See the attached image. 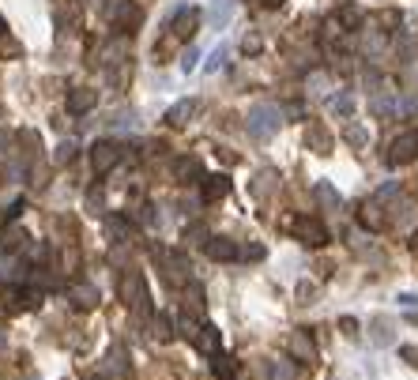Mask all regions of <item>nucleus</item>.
<instances>
[{"label":"nucleus","instance_id":"1","mask_svg":"<svg viewBox=\"0 0 418 380\" xmlns=\"http://www.w3.org/2000/svg\"><path fill=\"white\" fill-rule=\"evenodd\" d=\"M279 125H283V113H279L275 106H268V102H260V106H253L249 109V120H245V128H249V136L253 140H271V136L279 132Z\"/></svg>","mask_w":418,"mask_h":380},{"label":"nucleus","instance_id":"2","mask_svg":"<svg viewBox=\"0 0 418 380\" xmlns=\"http://www.w3.org/2000/svg\"><path fill=\"white\" fill-rule=\"evenodd\" d=\"M155 260L163 264L166 282H174V286H185V282L192 279V264H189V256H185V253H174V249H158Z\"/></svg>","mask_w":418,"mask_h":380},{"label":"nucleus","instance_id":"3","mask_svg":"<svg viewBox=\"0 0 418 380\" xmlns=\"http://www.w3.org/2000/svg\"><path fill=\"white\" fill-rule=\"evenodd\" d=\"M121 297H125V302L132 305L136 313H147L151 294H147V282H143V275H140V271H128L125 279H121Z\"/></svg>","mask_w":418,"mask_h":380},{"label":"nucleus","instance_id":"4","mask_svg":"<svg viewBox=\"0 0 418 380\" xmlns=\"http://www.w3.org/2000/svg\"><path fill=\"white\" fill-rule=\"evenodd\" d=\"M418 158V132H404L388 143V166H407Z\"/></svg>","mask_w":418,"mask_h":380},{"label":"nucleus","instance_id":"5","mask_svg":"<svg viewBox=\"0 0 418 380\" xmlns=\"http://www.w3.org/2000/svg\"><path fill=\"white\" fill-rule=\"evenodd\" d=\"M286 354H291L298 366H313V361H317V343H313L309 331H291V339H286Z\"/></svg>","mask_w":418,"mask_h":380},{"label":"nucleus","instance_id":"6","mask_svg":"<svg viewBox=\"0 0 418 380\" xmlns=\"http://www.w3.org/2000/svg\"><path fill=\"white\" fill-rule=\"evenodd\" d=\"M68 302H72V309L91 313V309H98L102 294H98V286H94V282H72V286H68Z\"/></svg>","mask_w":418,"mask_h":380},{"label":"nucleus","instance_id":"7","mask_svg":"<svg viewBox=\"0 0 418 380\" xmlns=\"http://www.w3.org/2000/svg\"><path fill=\"white\" fill-rule=\"evenodd\" d=\"M121 162V147L117 143H109V140H98L91 147V166H94V173H109Z\"/></svg>","mask_w":418,"mask_h":380},{"label":"nucleus","instance_id":"8","mask_svg":"<svg viewBox=\"0 0 418 380\" xmlns=\"http://www.w3.org/2000/svg\"><path fill=\"white\" fill-rule=\"evenodd\" d=\"M294 233H298V237L305 241V245L309 249H320V245H328V230L324 226L317 222V218H298V222H294Z\"/></svg>","mask_w":418,"mask_h":380},{"label":"nucleus","instance_id":"9","mask_svg":"<svg viewBox=\"0 0 418 380\" xmlns=\"http://www.w3.org/2000/svg\"><path fill=\"white\" fill-rule=\"evenodd\" d=\"M230 192V177L227 173H211L200 181V196H204V204H219V200H227Z\"/></svg>","mask_w":418,"mask_h":380},{"label":"nucleus","instance_id":"10","mask_svg":"<svg viewBox=\"0 0 418 380\" xmlns=\"http://www.w3.org/2000/svg\"><path fill=\"white\" fill-rule=\"evenodd\" d=\"M196 27H200V8H178V12H174L170 30L178 38H192L196 34Z\"/></svg>","mask_w":418,"mask_h":380},{"label":"nucleus","instance_id":"11","mask_svg":"<svg viewBox=\"0 0 418 380\" xmlns=\"http://www.w3.org/2000/svg\"><path fill=\"white\" fill-rule=\"evenodd\" d=\"M140 19H143V12L136 4H128V0H121V4L114 8V27L117 30H132V27H140Z\"/></svg>","mask_w":418,"mask_h":380},{"label":"nucleus","instance_id":"12","mask_svg":"<svg viewBox=\"0 0 418 380\" xmlns=\"http://www.w3.org/2000/svg\"><path fill=\"white\" fill-rule=\"evenodd\" d=\"M94 106H98V91H91V87H76L68 94V113H91Z\"/></svg>","mask_w":418,"mask_h":380},{"label":"nucleus","instance_id":"13","mask_svg":"<svg viewBox=\"0 0 418 380\" xmlns=\"http://www.w3.org/2000/svg\"><path fill=\"white\" fill-rule=\"evenodd\" d=\"M192 346H196L200 354H207V358H211V354H219V328L204 324V328L196 331V339H192Z\"/></svg>","mask_w":418,"mask_h":380},{"label":"nucleus","instance_id":"14","mask_svg":"<svg viewBox=\"0 0 418 380\" xmlns=\"http://www.w3.org/2000/svg\"><path fill=\"white\" fill-rule=\"evenodd\" d=\"M230 19H234V0H211V8H207V23H211L215 30H222Z\"/></svg>","mask_w":418,"mask_h":380},{"label":"nucleus","instance_id":"15","mask_svg":"<svg viewBox=\"0 0 418 380\" xmlns=\"http://www.w3.org/2000/svg\"><path fill=\"white\" fill-rule=\"evenodd\" d=\"M204 253L211 256V260H238V245L230 237H211L204 245Z\"/></svg>","mask_w":418,"mask_h":380},{"label":"nucleus","instance_id":"16","mask_svg":"<svg viewBox=\"0 0 418 380\" xmlns=\"http://www.w3.org/2000/svg\"><path fill=\"white\" fill-rule=\"evenodd\" d=\"M23 279H27V264L15 260V256H4V260H0V282H12V286H19Z\"/></svg>","mask_w":418,"mask_h":380},{"label":"nucleus","instance_id":"17","mask_svg":"<svg viewBox=\"0 0 418 380\" xmlns=\"http://www.w3.org/2000/svg\"><path fill=\"white\" fill-rule=\"evenodd\" d=\"M192 113H196V98H181V102H174V106L166 109V120H170L174 128H181V125H189Z\"/></svg>","mask_w":418,"mask_h":380},{"label":"nucleus","instance_id":"18","mask_svg":"<svg viewBox=\"0 0 418 380\" xmlns=\"http://www.w3.org/2000/svg\"><path fill=\"white\" fill-rule=\"evenodd\" d=\"M313 196H317V204L324 207V211H339L343 207V196L332 189L328 181H317V189H313Z\"/></svg>","mask_w":418,"mask_h":380},{"label":"nucleus","instance_id":"19","mask_svg":"<svg viewBox=\"0 0 418 380\" xmlns=\"http://www.w3.org/2000/svg\"><path fill=\"white\" fill-rule=\"evenodd\" d=\"M381 204H384L381 196H373V200H366V204H362V222H366L369 230H381V226H384V211H381Z\"/></svg>","mask_w":418,"mask_h":380},{"label":"nucleus","instance_id":"20","mask_svg":"<svg viewBox=\"0 0 418 380\" xmlns=\"http://www.w3.org/2000/svg\"><path fill=\"white\" fill-rule=\"evenodd\" d=\"M211 373H215V380H234L238 361L230 354H211Z\"/></svg>","mask_w":418,"mask_h":380},{"label":"nucleus","instance_id":"21","mask_svg":"<svg viewBox=\"0 0 418 380\" xmlns=\"http://www.w3.org/2000/svg\"><path fill=\"white\" fill-rule=\"evenodd\" d=\"M369 331H373L377 346H392V320L388 317H373L369 320Z\"/></svg>","mask_w":418,"mask_h":380},{"label":"nucleus","instance_id":"22","mask_svg":"<svg viewBox=\"0 0 418 380\" xmlns=\"http://www.w3.org/2000/svg\"><path fill=\"white\" fill-rule=\"evenodd\" d=\"M305 143H309V147L317 151V155H328V151H332V136H328L324 128H317V125H313L309 132H305Z\"/></svg>","mask_w":418,"mask_h":380},{"label":"nucleus","instance_id":"23","mask_svg":"<svg viewBox=\"0 0 418 380\" xmlns=\"http://www.w3.org/2000/svg\"><path fill=\"white\" fill-rule=\"evenodd\" d=\"M335 19H339V27H343V30H355L358 23L366 19V15H362V8H358V4H343L339 12H335Z\"/></svg>","mask_w":418,"mask_h":380},{"label":"nucleus","instance_id":"24","mask_svg":"<svg viewBox=\"0 0 418 380\" xmlns=\"http://www.w3.org/2000/svg\"><path fill=\"white\" fill-rule=\"evenodd\" d=\"M27 230H23V226H8L4 230V249L8 253H19V249H27Z\"/></svg>","mask_w":418,"mask_h":380},{"label":"nucleus","instance_id":"25","mask_svg":"<svg viewBox=\"0 0 418 380\" xmlns=\"http://www.w3.org/2000/svg\"><path fill=\"white\" fill-rule=\"evenodd\" d=\"M189 177H200V162L196 158H178V162H174V181L189 184Z\"/></svg>","mask_w":418,"mask_h":380},{"label":"nucleus","instance_id":"26","mask_svg":"<svg viewBox=\"0 0 418 380\" xmlns=\"http://www.w3.org/2000/svg\"><path fill=\"white\" fill-rule=\"evenodd\" d=\"M106 230L114 233L117 241H128V237H132V222H128V218H121V215H109V218H106Z\"/></svg>","mask_w":418,"mask_h":380},{"label":"nucleus","instance_id":"27","mask_svg":"<svg viewBox=\"0 0 418 380\" xmlns=\"http://www.w3.org/2000/svg\"><path fill=\"white\" fill-rule=\"evenodd\" d=\"M76 155H79V143L76 140H64L57 147V155H53V162H57V166H72V162H76Z\"/></svg>","mask_w":418,"mask_h":380},{"label":"nucleus","instance_id":"28","mask_svg":"<svg viewBox=\"0 0 418 380\" xmlns=\"http://www.w3.org/2000/svg\"><path fill=\"white\" fill-rule=\"evenodd\" d=\"M185 241H189V245H207L211 233H207L204 222H192V226H185Z\"/></svg>","mask_w":418,"mask_h":380},{"label":"nucleus","instance_id":"29","mask_svg":"<svg viewBox=\"0 0 418 380\" xmlns=\"http://www.w3.org/2000/svg\"><path fill=\"white\" fill-rule=\"evenodd\" d=\"M200 328H204V320H196V317H189V313H185V317L178 320V331H181V335L185 339H196V331Z\"/></svg>","mask_w":418,"mask_h":380},{"label":"nucleus","instance_id":"30","mask_svg":"<svg viewBox=\"0 0 418 380\" xmlns=\"http://www.w3.org/2000/svg\"><path fill=\"white\" fill-rule=\"evenodd\" d=\"M151 328H155V331H151V335H155L158 343H166V339H174V324H170V320H166V317H155V324H151Z\"/></svg>","mask_w":418,"mask_h":380},{"label":"nucleus","instance_id":"31","mask_svg":"<svg viewBox=\"0 0 418 380\" xmlns=\"http://www.w3.org/2000/svg\"><path fill=\"white\" fill-rule=\"evenodd\" d=\"M369 109H373L377 117H388V113H392V102H388V87H384V91L377 94L373 102H369Z\"/></svg>","mask_w":418,"mask_h":380},{"label":"nucleus","instance_id":"32","mask_svg":"<svg viewBox=\"0 0 418 380\" xmlns=\"http://www.w3.org/2000/svg\"><path fill=\"white\" fill-rule=\"evenodd\" d=\"M268 380H294V366H279V361H271Z\"/></svg>","mask_w":418,"mask_h":380},{"label":"nucleus","instance_id":"33","mask_svg":"<svg viewBox=\"0 0 418 380\" xmlns=\"http://www.w3.org/2000/svg\"><path fill=\"white\" fill-rule=\"evenodd\" d=\"M238 256H241V260H264V256H268V249H264V245H241Z\"/></svg>","mask_w":418,"mask_h":380},{"label":"nucleus","instance_id":"34","mask_svg":"<svg viewBox=\"0 0 418 380\" xmlns=\"http://www.w3.org/2000/svg\"><path fill=\"white\" fill-rule=\"evenodd\" d=\"M109 373H125V346L109 350Z\"/></svg>","mask_w":418,"mask_h":380},{"label":"nucleus","instance_id":"35","mask_svg":"<svg viewBox=\"0 0 418 380\" xmlns=\"http://www.w3.org/2000/svg\"><path fill=\"white\" fill-rule=\"evenodd\" d=\"M227 56H230V50H227V45H219V50L211 53V61H207V72H219L222 64H227Z\"/></svg>","mask_w":418,"mask_h":380},{"label":"nucleus","instance_id":"36","mask_svg":"<svg viewBox=\"0 0 418 380\" xmlns=\"http://www.w3.org/2000/svg\"><path fill=\"white\" fill-rule=\"evenodd\" d=\"M256 181H260V184H256V196H268V184L275 181V169H264V173L256 177Z\"/></svg>","mask_w":418,"mask_h":380},{"label":"nucleus","instance_id":"37","mask_svg":"<svg viewBox=\"0 0 418 380\" xmlns=\"http://www.w3.org/2000/svg\"><path fill=\"white\" fill-rule=\"evenodd\" d=\"M332 109H335V113H343V117H347V113L355 109V102H351V94H339V98H332Z\"/></svg>","mask_w":418,"mask_h":380},{"label":"nucleus","instance_id":"38","mask_svg":"<svg viewBox=\"0 0 418 380\" xmlns=\"http://www.w3.org/2000/svg\"><path fill=\"white\" fill-rule=\"evenodd\" d=\"M0 53H4V56H19V42H15V38H0Z\"/></svg>","mask_w":418,"mask_h":380},{"label":"nucleus","instance_id":"39","mask_svg":"<svg viewBox=\"0 0 418 380\" xmlns=\"http://www.w3.org/2000/svg\"><path fill=\"white\" fill-rule=\"evenodd\" d=\"M196 61H200V50H196V45H189V53L181 56V68L192 72V68H196Z\"/></svg>","mask_w":418,"mask_h":380},{"label":"nucleus","instance_id":"40","mask_svg":"<svg viewBox=\"0 0 418 380\" xmlns=\"http://www.w3.org/2000/svg\"><path fill=\"white\" fill-rule=\"evenodd\" d=\"M399 358H404L407 366H418V346H399Z\"/></svg>","mask_w":418,"mask_h":380},{"label":"nucleus","instance_id":"41","mask_svg":"<svg viewBox=\"0 0 418 380\" xmlns=\"http://www.w3.org/2000/svg\"><path fill=\"white\" fill-rule=\"evenodd\" d=\"M27 256L30 260H45V245H27Z\"/></svg>","mask_w":418,"mask_h":380},{"label":"nucleus","instance_id":"42","mask_svg":"<svg viewBox=\"0 0 418 380\" xmlns=\"http://www.w3.org/2000/svg\"><path fill=\"white\" fill-rule=\"evenodd\" d=\"M347 140H351V143H358V147H362V143H366V132H362V128H347Z\"/></svg>","mask_w":418,"mask_h":380},{"label":"nucleus","instance_id":"43","mask_svg":"<svg viewBox=\"0 0 418 380\" xmlns=\"http://www.w3.org/2000/svg\"><path fill=\"white\" fill-rule=\"evenodd\" d=\"M343 331H347V335H358V320H351V317H343Z\"/></svg>","mask_w":418,"mask_h":380},{"label":"nucleus","instance_id":"44","mask_svg":"<svg viewBox=\"0 0 418 380\" xmlns=\"http://www.w3.org/2000/svg\"><path fill=\"white\" fill-rule=\"evenodd\" d=\"M399 305H407V309H418V297H415V294H404V297H399Z\"/></svg>","mask_w":418,"mask_h":380},{"label":"nucleus","instance_id":"45","mask_svg":"<svg viewBox=\"0 0 418 380\" xmlns=\"http://www.w3.org/2000/svg\"><path fill=\"white\" fill-rule=\"evenodd\" d=\"M4 177H23V166H4Z\"/></svg>","mask_w":418,"mask_h":380},{"label":"nucleus","instance_id":"46","mask_svg":"<svg viewBox=\"0 0 418 380\" xmlns=\"http://www.w3.org/2000/svg\"><path fill=\"white\" fill-rule=\"evenodd\" d=\"M8 143H12V136H8V132H0V155H4V147H8Z\"/></svg>","mask_w":418,"mask_h":380},{"label":"nucleus","instance_id":"47","mask_svg":"<svg viewBox=\"0 0 418 380\" xmlns=\"http://www.w3.org/2000/svg\"><path fill=\"white\" fill-rule=\"evenodd\" d=\"M411 253L418 256V233H415V237H411Z\"/></svg>","mask_w":418,"mask_h":380},{"label":"nucleus","instance_id":"48","mask_svg":"<svg viewBox=\"0 0 418 380\" xmlns=\"http://www.w3.org/2000/svg\"><path fill=\"white\" fill-rule=\"evenodd\" d=\"M264 4H268V8H279V4H283V0H264Z\"/></svg>","mask_w":418,"mask_h":380},{"label":"nucleus","instance_id":"49","mask_svg":"<svg viewBox=\"0 0 418 380\" xmlns=\"http://www.w3.org/2000/svg\"><path fill=\"white\" fill-rule=\"evenodd\" d=\"M87 380H106V377H87Z\"/></svg>","mask_w":418,"mask_h":380},{"label":"nucleus","instance_id":"50","mask_svg":"<svg viewBox=\"0 0 418 380\" xmlns=\"http://www.w3.org/2000/svg\"><path fill=\"white\" fill-rule=\"evenodd\" d=\"M0 313H4V309H0Z\"/></svg>","mask_w":418,"mask_h":380}]
</instances>
